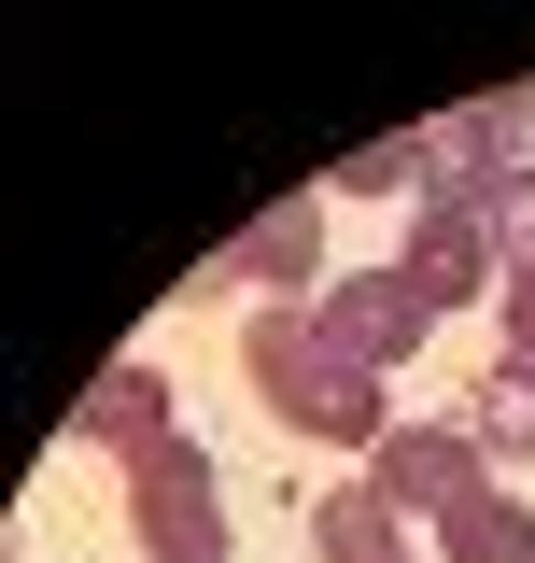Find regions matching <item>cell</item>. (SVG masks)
<instances>
[{
    "label": "cell",
    "instance_id": "1",
    "mask_svg": "<svg viewBox=\"0 0 535 563\" xmlns=\"http://www.w3.org/2000/svg\"><path fill=\"white\" fill-rule=\"evenodd\" d=\"M240 366H254V395L296 422V437H352V451H381V437H395V422H381V366L338 339L310 296H268L254 324H240Z\"/></svg>",
    "mask_w": 535,
    "mask_h": 563
},
{
    "label": "cell",
    "instance_id": "2",
    "mask_svg": "<svg viewBox=\"0 0 535 563\" xmlns=\"http://www.w3.org/2000/svg\"><path fill=\"white\" fill-rule=\"evenodd\" d=\"M367 493H381L395 521H451V507L493 493V451H479L466 422H395V437L367 451Z\"/></svg>",
    "mask_w": 535,
    "mask_h": 563
},
{
    "label": "cell",
    "instance_id": "3",
    "mask_svg": "<svg viewBox=\"0 0 535 563\" xmlns=\"http://www.w3.org/2000/svg\"><path fill=\"white\" fill-rule=\"evenodd\" d=\"M128 521H141V550H155V563H226V521H240V507H226V479L170 437L155 465H128Z\"/></svg>",
    "mask_w": 535,
    "mask_h": 563
},
{
    "label": "cell",
    "instance_id": "4",
    "mask_svg": "<svg viewBox=\"0 0 535 563\" xmlns=\"http://www.w3.org/2000/svg\"><path fill=\"white\" fill-rule=\"evenodd\" d=\"M395 268L423 282V310H466V296L507 282V254H493V225H479L466 198H437V184H423V198H408V254H395Z\"/></svg>",
    "mask_w": 535,
    "mask_h": 563
},
{
    "label": "cell",
    "instance_id": "5",
    "mask_svg": "<svg viewBox=\"0 0 535 563\" xmlns=\"http://www.w3.org/2000/svg\"><path fill=\"white\" fill-rule=\"evenodd\" d=\"M310 310H325V324H338L352 352H367V366H395V352H423V324H437L408 268H352V282H310Z\"/></svg>",
    "mask_w": 535,
    "mask_h": 563
},
{
    "label": "cell",
    "instance_id": "6",
    "mask_svg": "<svg viewBox=\"0 0 535 563\" xmlns=\"http://www.w3.org/2000/svg\"><path fill=\"white\" fill-rule=\"evenodd\" d=\"M70 437H85V451H128V465H155V451H170V380H155L141 352H113V366L85 380Z\"/></svg>",
    "mask_w": 535,
    "mask_h": 563
},
{
    "label": "cell",
    "instance_id": "7",
    "mask_svg": "<svg viewBox=\"0 0 535 563\" xmlns=\"http://www.w3.org/2000/svg\"><path fill=\"white\" fill-rule=\"evenodd\" d=\"M211 282H325V198H268L226 254H211Z\"/></svg>",
    "mask_w": 535,
    "mask_h": 563
},
{
    "label": "cell",
    "instance_id": "8",
    "mask_svg": "<svg viewBox=\"0 0 535 563\" xmlns=\"http://www.w3.org/2000/svg\"><path fill=\"white\" fill-rule=\"evenodd\" d=\"M310 550H325V563H408V521L352 479V493H325V507H310Z\"/></svg>",
    "mask_w": 535,
    "mask_h": 563
},
{
    "label": "cell",
    "instance_id": "9",
    "mask_svg": "<svg viewBox=\"0 0 535 563\" xmlns=\"http://www.w3.org/2000/svg\"><path fill=\"white\" fill-rule=\"evenodd\" d=\"M437 550H451V563H535V507L479 493V507H451V521H437Z\"/></svg>",
    "mask_w": 535,
    "mask_h": 563
},
{
    "label": "cell",
    "instance_id": "10",
    "mask_svg": "<svg viewBox=\"0 0 535 563\" xmlns=\"http://www.w3.org/2000/svg\"><path fill=\"white\" fill-rule=\"evenodd\" d=\"M466 437H479V451H493V465H522V451H535V366H493V380H479V409H466Z\"/></svg>",
    "mask_w": 535,
    "mask_h": 563
},
{
    "label": "cell",
    "instance_id": "11",
    "mask_svg": "<svg viewBox=\"0 0 535 563\" xmlns=\"http://www.w3.org/2000/svg\"><path fill=\"white\" fill-rule=\"evenodd\" d=\"M423 169H437L423 128H408V141H367V155H352V198H423Z\"/></svg>",
    "mask_w": 535,
    "mask_h": 563
},
{
    "label": "cell",
    "instance_id": "12",
    "mask_svg": "<svg viewBox=\"0 0 535 563\" xmlns=\"http://www.w3.org/2000/svg\"><path fill=\"white\" fill-rule=\"evenodd\" d=\"M479 225H493V254H507V268H535V169H507V184L479 198Z\"/></svg>",
    "mask_w": 535,
    "mask_h": 563
},
{
    "label": "cell",
    "instance_id": "13",
    "mask_svg": "<svg viewBox=\"0 0 535 563\" xmlns=\"http://www.w3.org/2000/svg\"><path fill=\"white\" fill-rule=\"evenodd\" d=\"M479 128H493V155H507V169H535V85H507V99H479Z\"/></svg>",
    "mask_w": 535,
    "mask_h": 563
},
{
    "label": "cell",
    "instance_id": "14",
    "mask_svg": "<svg viewBox=\"0 0 535 563\" xmlns=\"http://www.w3.org/2000/svg\"><path fill=\"white\" fill-rule=\"evenodd\" d=\"M493 324H507V366H535V268L493 282Z\"/></svg>",
    "mask_w": 535,
    "mask_h": 563
}]
</instances>
